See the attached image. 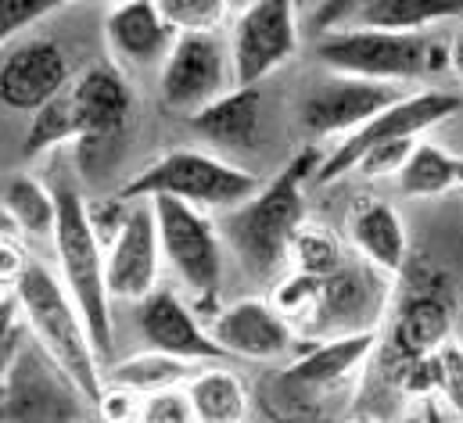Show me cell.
Returning a JSON list of instances; mask_svg holds the SVG:
<instances>
[{
	"label": "cell",
	"mask_w": 463,
	"mask_h": 423,
	"mask_svg": "<svg viewBox=\"0 0 463 423\" xmlns=\"http://www.w3.org/2000/svg\"><path fill=\"white\" fill-rule=\"evenodd\" d=\"M320 162V147H306L273 176V183L227 215L223 237L255 280H273L288 266L291 240L306 222V183L317 176Z\"/></svg>",
	"instance_id": "cell-1"
},
{
	"label": "cell",
	"mask_w": 463,
	"mask_h": 423,
	"mask_svg": "<svg viewBox=\"0 0 463 423\" xmlns=\"http://www.w3.org/2000/svg\"><path fill=\"white\" fill-rule=\"evenodd\" d=\"M14 298L22 306V319L36 334L43 355L76 384V391L83 399L101 406L105 384H101L98 352H94L90 330L80 316L76 302L69 298V291L40 262H29L22 284L14 287Z\"/></svg>",
	"instance_id": "cell-2"
},
{
	"label": "cell",
	"mask_w": 463,
	"mask_h": 423,
	"mask_svg": "<svg viewBox=\"0 0 463 423\" xmlns=\"http://www.w3.org/2000/svg\"><path fill=\"white\" fill-rule=\"evenodd\" d=\"M317 58L348 80L370 83H417L449 69V47L431 33H373V29H335L317 43Z\"/></svg>",
	"instance_id": "cell-3"
},
{
	"label": "cell",
	"mask_w": 463,
	"mask_h": 423,
	"mask_svg": "<svg viewBox=\"0 0 463 423\" xmlns=\"http://www.w3.org/2000/svg\"><path fill=\"white\" fill-rule=\"evenodd\" d=\"M58 198V226H54V251L61 262L65 291L76 302L80 316L90 330L98 359L112 352V295L105 284V248L90 226L87 202L72 183L54 191Z\"/></svg>",
	"instance_id": "cell-4"
},
{
	"label": "cell",
	"mask_w": 463,
	"mask_h": 423,
	"mask_svg": "<svg viewBox=\"0 0 463 423\" xmlns=\"http://www.w3.org/2000/svg\"><path fill=\"white\" fill-rule=\"evenodd\" d=\"M262 191V180L248 169H237L231 162L205 155V151H169L158 162H151L144 173H137L118 198L122 202H151V198H173L191 209H241Z\"/></svg>",
	"instance_id": "cell-5"
},
{
	"label": "cell",
	"mask_w": 463,
	"mask_h": 423,
	"mask_svg": "<svg viewBox=\"0 0 463 423\" xmlns=\"http://www.w3.org/2000/svg\"><path fill=\"white\" fill-rule=\"evenodd\" d=\"M151 209L158 222L162 262H169V269L198 306H213L223 284V240L216 222L205 212L173 198H151Z\"/></svg>",
	"instance_id": "cell-6"
},
{
	"label": "cell",
	"mask_w": 463,
	"mask_h": 423,
	"mask_svg": "<svg viewBox=\"0 0 463 423\" xmlns=\"http://www.w3.org/2000/svg\"><path fill=\"white\" fill-rule=\"evenodd\" d=\"M460 111V98L457 94H446V90H417V94H406L402 101H395L392 108H384L377 118H370L363 129L348 133L338 147H331V155L320 162L317 169V183H335L348 173H355L359 158L381 144H392V140H420L431 126L453 118Z\"/></svg>",
	"instance_id": "cell-7"
},
{
	"label": "cell",
	"mask_w": 463,
	"mask_h": 423,
	"mask_svg": "<svg viewBox=\"0 0 463 423\" xmlns=\"http://www.w3.org/2000/svg\"><path fill=\"white\" fill-rule=\"evenodd\" d=\"M231 43L220 33H184L176 36L169 58L158 69V94L169 111L187 118L220 101L233 87Z\"/></svg>",
	"instance_id": "cell-8"
},
{
	"label": "cell",
	"mask_w": 463,
	"mask_h": 423,
	"mask_svg": "<svg viewBox=\"0 0 463 423\" xmlns=\"http://www.w3.org/2000/svg\"><path fill=\"white\" fill-rule=\"evenodd\" d=\"M298 51V14L284 0L248 4L233 14L231 65L233 87L248 90L273 76Z\"/></svg>",
	"instance_id": "cell-9"
},
{
	"label": "cell",
	"mask_w": 463,
	"mask_h": 423,
	"mask_svg": "<svg viewBox=\"0 0 463 423\" xmlns=\"http://www.w3.org/2000/svg\"><path fill=\"white\" fill-rule=\"evenodd\" d=\"M69 391H76V384L51 359L14 348L11 362L0 370V420L65 423L72 413Z\"/></svg>",
	"instance_id": "cell-10"
},
{
	"label": "cell",
	"mask_w": 463,
	"mask_h": 423,
	"mask_svg": "<svg viewBox=\"0 0 463 423\" xmlns=\"http://www.w3.org/2000/svg\"><path fill=\"white\" fill-rule=\"evenodd\" d=\"M162 269V244L151 202H129L118 237L105 251V284L118 302H147Z\"/></svg>",
	"instance_id": "cell-11"
},
{
	"label": "cell",
	"mask_w": 463,
	"mask_h": 423,
	"mask_svg": "<svg viewBox=\"0 0 463 423\" xmlns=\"http://www.w3.org/2000/svg\"><path fill=\"white\" fill-rule=\"evenodd\" d=\"M402 98H406L402 87H392V83H370V80L335 76V80L313 87L302 98L298 118L317 136L355 133V129H363L370 118H377L384 108H392Z\"/></svg>",
	"instance_id": "cell-12"
},
{
	"label": "cell",
	"mask_w": 463,
	"mask_h": 423,
	"mask_svg": "<svg viewBox=\"0 0 463 423\" xmlns=\"http://www.w3.org/2000/svg\"><path fill=\"white\" fill-rule=\"evenodd\" d=\"M69 87V58L54 40H25L0 61V101L14 111H40Z\"/></svg>",
	"instance_id": "cell-13"
},
{
	"label": "cell",
	"mask_w": 463,
	"mask_h": 423,
	"mask_svg": "<svg viewBox=\"0 0 463 423\" xmlns=\"http://www.w3.org/2000/svg\"><path fill=\"white\" fill-rule=\"evenodd\" d=\"M213 341L227 352V359H277L291 348L295 330L269 302L262 298H244L220 309L209 323Z\"/></svg>",
	"instance_id": "cell-14"
},
{
	"label": "cell",
	"mask_w": 463,
	"mask_h": 423,
	"mask_svg": "<svg viewBox=\"0 0 463 423\" xmlns=\"http://www.w3.org/2000/svg\"><path fill=\"white\" fill-rule=\"evenodd\" d=\"M140 334H144V341L155 352L184 359V362H194V366L198 362L227 359V352L213 341L209 330H202V323L194 319V313L173 291H155L144 302V309H140Z\"/></svg>",
	"instance_id": "cell-15"
},
{
	"label": "cell",
	"mask_w": 463,
	"mask_h": 423,
	"mask_svg": "<svg viewBox=\"0 0 463 423\" xmlns=\"http://www.w3.org/2000/svg\"><path fill=\"white\" fill-rule=\"evenodd\" d=\"M69 101L80 122V144H105L122 133L133 111V94L116 65H94L69 83Z\"/></svg>",
	"instance_id": "cell-16"
},
{
	"label": "cell",
	"mask_w": 463,
	"mask_h": 423,
	"mask_svg": "<svg viewBox=\"0 0 463 423\" xmlns=\"http://www.w3.org/2000/svg\"><path fill=\"white\" fill-rule=\"evenodd\" d=\"M176 29L165 22L158 4H122L105 14V43L118 65L144 69L162 65L176 43Z\"/></svg>",
	"instance_id": "cell-17"
},
{
	"label": "cell",
	"mask_w": 463,
	"mask_h": 423,
	"mask_svg": "<svg viewBox=\"0 0 463 423\" xmlns=\"http://www.w3.org/2000/svg\"><path fill=\"white\" fill-rule=\"evenodd\" d=\"M348 237L355 244V251L366 258L370 269L377 273H402L406 258H410V237L406 226L399 219V212L381 198H363L352 219H348Z\"/></svg>",
	"instance_id": "cell-18"
},
{
	"label": "cell",
	"mask_w": 463,
	"mask_h": 423,
	"mask_svg": "<svg viewBox=\"0 0 463 423\" xmlns=\"http://www.w3.org/2000/svg\"><path fill=\"white\" fill-rule=\"evenodd\" d=\"M377 344V330H359V334H338L324 344H317L313 352H306L288 373L284 384L298 388V391H331L345 381L348 373L359 370V362L373 352Z\"/></svg>",
	"instance_id": "cell-19"
},
{
	"label": "cell",
	"mask_w": 463,
	"mask_h": 423,
	"mask_svg": "<svg viewBox=\"0 0 463 423\" xmlns=\"http://www.w3.org/2000/svg\"><path fill=\"white\" fill-rule=\"evenodd\" d=\"M453 330V306L439 291H417L402 302L395 330H392V355L395 359H428L435 355Z\"/></svg>",
	"instance_id": "cell-20"
},
{
	"label": "cell",
	"mask_w": 463,
	"mask_h": 423,
	"mask_svg": "<svg viewBox=\"0 0 463 423\" xmlns=\"http://www.w3.org/2000/svg\"><path fill=\"white\" fill-rule=\"evenodd\" d=\"M191 129L223 147V151H244L255 144L259 136V122H262V90L259 87H233L231 94H223L220 101H213L209 108H202L198 115L187 118Z\"/></svg>",
	"instance_id": "cell-21"
},
{
	"label": "cell",
	"mask_w": 463,
	"mask_h": 423,
	"mask_svg": "<svg viewBox=\"0 0 463 423\" xmlns=\"http://www.w3.org/2000/svg\"><path fill=\"white\" fill-rule=\"evenodd\" d=\"M463 4L453 0H366L345 11V29H373V33H424L439 22L460 18Z\"/></svg>",
	"instance_id": "cell-22"
},
{
	"label": "cell",
	"mask_w": 463,
	"mask_h": 423,
	"mask_svg": "<svg viewBox=\"0 0 463 423\" xmlns=\"http://www.w3.org/2000/svg\"><path fill=\"white\" fill-rule=\"evenodd\" d=\"M184 395L194 423H244L248 417L244 384L233 370L223 366H202Z\"/></svg>",
	"instance_id": "cell-23"
},
{
	"label": "cell",
	"mask_w": 463,
	"mask_h": 423,
	"mask_svg": "<svg viewBox=\"0 0 463 423\" xmlns=\"http://www.w3.org/2000/svg\"><path fill=\"white\" fill-rule=\"evenodd\" d=\"M194 362H184V359H173V355H162L155 348L147 352H137L129 359H122L116 370H112V384L118 391H129V395H165V391H176L184 381L191 384L194 381Z\"/></svg>",
	"instance_id": "cell-24"
},
{
	"label": "cell",
	"mask_w": 463,
	"mask_h": 423,
	"mask_svg": "<svg viewBox=\"0 0 463 423\" xmlns=\"http://www.w3.org/2000/svg\"><path fill=\"white\" fill-rule=\"evenodd\" d=\"M0 209L14 219V226L22 233H33V237H54V226H58V198L54 191H47L36 176H25V173H14L4 187H0Z\"/></svg>",
	"instance_id": "cell-25"
},
{
	"label": "cell",
	"mask_w": 463,
	"mask_h": 423,
	"mask_svg": "<svg viewBox=\"0 0 463 423\" xmlns=\"http://www.w3.org/2000/svg\"><path fill=\"white\" fill-rule=\"evenodd\" d=\"M381 313V291L366 269H348L342 266L335 277L324 280V298H320V319H366ZM317 319V323H320ZM366 330H373L366 323Z\"/></svg>",
	"instance_id": "cell-26"
},
{
	"label": "cell",
	"mask_w": 463,
	"mask_h": 423,
	"mask_svg": "<svg viewBox=\"0 0 463 423\" xmlns=\"http://www.w3.org/2000/svg\"><path fill=\"white\" fill-rule=\"evenodd\" d=\"M395 180H399L402 194H410V198H439V194L460 187L457 183V155L446 151L442 144L420 140Z\"/></svg>",
	"instance_id": "cell-27"
},
{
	"label": "cell",
	"mask_w": 463,
	"mask_h": 423,
	"mask_svg": "<svg viewBox=\"0 0 463 423\" xmlns=\"http://www.w3.org/2000/svg\"><path fill=\"white\" fill-rule=\"evenodd\" d=\"M291 262L302 277L327 280L345 266V248H342V240L331 226L306 219L295 233V240H291Z\"/></svg>",
	"instance_id": "cell-28"
},
{
	"label": "cell",
	"mask_w": 463,
	"mask_h": 423,
	"mask_svg": "<svg viewBox=\"0 0 463 423\" xmlns=\"http://www.w3.org/2000/svg\"><path fill=\"white\" fill-rule=\"evenodd\" d=\"M69 140H80V122H76V111H72V101H69V87L47 101L33 115V126L22 140V155L25 158H36L58 144H69Z\"/></svg>",
	"instance_id": "cell-29"
},
{
	"label": "cell",
	"mask_w": 463,
	"mask_h": 423,
	"mask_svg": "<svg viewBox=\"0 0 463 423\" xmlns=\"http://www.w3.org/2000/svg\"><path fill=\"white\" fill-rule=\"evenodd\" d=\"M320 298H324V280L295 273V277H288V280L277 284L269 306L288 319L291 330H295V323H313V319H320Z\"/></svg>",
	"instance_id": "cell-30"
},
{
	"label": "cell",
	"mask_w": 463,
	"mask_h": 423,
	"mask_svg": "<svg viewBox=\"0 0 463 423\" xmlns=\"http://www.w3.org/2000/svg\"><path fill=\"white\" fill-rule=\"evenodd\" d=\"M158 7L180 36L184 33H216L227 18V4H220V0H162Z\"/></svg>",
	"instance_id": "cell-31"
},
{
	"label": "cell",
	"mask_w": 463,
	"mask_h": 423,
	"mask_svg": "<svg viewBox=\"0 0 463 423\" xmlns=\"http://www.w3.org/2000/svg\"><path fill=\"white\" fill-rule=\"evenodd\" d=\"M431 388H439L463 413V348L457 341H446L431 355Z\"/></svg>",
	"instance_id": "cell-32"
},
{
	"label": "cell",
	"mask_w": 463,
	"mask_h": 423,
	"mask_svg": "<svg viewBox=\"0 0 463 423\" xmlns=\"http://www.w3.org/2000/svg\"><path fill=\"white\" fill-rule=\"evenodd\" d=\"M420 140H424V136H420ZM420 140H392V144H381V147H373V151H366V155L359 158L355 173H359V176H366V180L399 176V173H402V165L410 162V155H413V147H417Z\"/></svg>",
	"instance_id": "cell-33"
},
{
	"label": "cell",
	"mask_w": 463,
	"mask_h": 423,
	"mask_svg": "<svg viewBox=\"0 0 463 423\" xmlns=\"http://www.w3.org/2000/svg\"><path fill=\"white\" fill-rule=\"evenodd\" d=\"M54 7H58L54 0H0V47L25 25H36Z\"/></svg>",
	"instance_id": "cell-34"
},
{
	"label": "cell",
	"mask_w": 463,
	"mask_h": 423,
	"mask_svg": "<svg viewBox=\"0 0 463 423\" xmlns=\"http://www.w3.org/2000/svg\"><path fill=\"white\" fill-rule=\"evenodd\" d=\"M25 269H29V262H25L22 248L14 244V237L0 233V287H18L22 277H25Z\"/></svg>",
	"instance_id": "cell-35"
},
{
	"label": "cell",
	"mask_w": 463,
	"mask_h": 423,
	"mask_svg": "<svg viewBox=\"0 0 463 423\" xmlns=\"http://www.w3.org/2000/svg\"><path fill=\"white\" fill-rule=\"evenodd\" d=\"M18 316H22V306L18 298H0V366H4V352L14 344V326H18Z\"/></svg>",
	"instance_id": "cell-36"
},
{
	"label": "cell",
	"mask_w": 463,
	"mask_h": 423,
	"mask_svg": "<svg viewBox=\"0 0 463 423\" xmlns=\"http://www.w3.org/2000/svg\"><path fill=\"white\" fill-rule=\"evenodd\" d=\"M449 69L457 72V80L463 83V29L453 36V43H449Z\"/></svg>",
	"instance_id": "cell-37"
},
{
	"label": "cell",
	"mask_w": 463,
	"mask_h": 423,
	"mask_svg": "<svg viewBox=\"0 0 463 423\" xmlns=\"http://www.w3.org/2000/svg\"><path fill=\"white\" fill-rule=\"evenodd\" d=\"M457 183L463 187V155H457Z\"/></svg>",
	"instance_id": "cell-38"
},
{
	"label": "cell",
	"mask_w": 463,
	"mask_h": 423,
	"mask_svg": "<svg viewBox=\"0 0 463 423\" xmlns=\"http://www.w3.org/2000/svg\"><path fill=\"white\" fill-rule=\"evenodd\" d=\"M0 298H4V295H0Z\"/></svg>",
	"instance_id": "cell-39"
}]
</instances>
